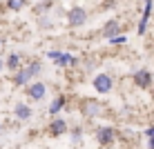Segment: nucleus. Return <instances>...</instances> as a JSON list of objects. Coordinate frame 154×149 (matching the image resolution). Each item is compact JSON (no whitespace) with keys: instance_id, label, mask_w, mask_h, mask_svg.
I'll list each match as a JSON object with an SVG mask.
<instances>
[{"instance_id":"obj_22","label":"nucleus","mask_w":154,"mask_h":149,"mask_svg":"<svg viewBox=\"0 0 154 149\" xmlns=\"http://www.w3.org/2000/svg\"><path fill=\"white\" fill-rule=\"evenodd\" d=\"M145 2H154V0H145Z\"/></svg>"},{"instance_id":"obj_13","label":"nucleus","mask_w":154,"mask_h":149,"mask_svg":"<svg viewBox=\"0 0 154 149\" xmlns=\"http://www.w3.org/2000/svg\"><path fill=\"white\" fill-rule=\"evenodd\" d=\"M29 73L25 71V69H20V71H16V76H14V82L18 85V87H25V85H29Z\"/></svg>"},{"instance_id":"obj_19","label":"nucleus","mask_w":154,"mask_h":149,"mask_svg":"<svg viewBox=\"0 0 154 149\" xmlns=\"http://www.w3.org/2000/svg\"><path fill=\"white\" fill-rule=\"evenodd\" d=\"M145 136H147V138H154V127H150V129H145Z\"/></svg>"},{"instance_id":"obj_2","label":"nucleus","mask_w":154,"mask_h":149,"mask_svg":"<svg viewBox=\"0 0 154 149\" xmlns=\"http://www.w3.org/2000/svg\"><path fill=\"white\" fill-rule=\"evenodd\" d=\"M92 85H94V89H96L98 94H109L112 87H114V80H112L109 73H98V76L92 80Z\"/></svg>"},{"instance_id":"obj_3","label":"nucleus","mask_w":154,"mask_h":149,"mask_svg":"<svg viewBox=\"0 0 154 149\" xmlns=\"http://www.w3.org/2000/svg\"><path fill=\"white\" fill-rule=\"evenodd\" d=\"M67 22H69V27H83L87 22V11L83 7H72L67 13Z\"/></svg>"},{"instance_id":"obj_15","label":"nucleus","mask_w":154,"mask_h":149,"mask_svg":"<svg viewBox=\"0 0 154 149\" xmlns=\"http://www.w3.org/2000/svg\"><path fill=\"white\" fill-rule=\"evenodd\" d=\"M25 71L29 73V78H36V76H38V73L42 71V62H38V60H36V62H31L29 67H25Z\"/></svg>"},{"instance_id":"obj_14","label":"nucleus","mask_w":154,"mask_h":149,"mask_svg":"<svg viewBox=\"0 0 154 149\" xmlns=\"http://www.w3.org/2000/svg\"><path fill=\"white\" fill-rule=\"evenodd\" d=\"M5 67H9V69H14V71H16V69L20 67V56L18 54H9L7 60H5Z\"/></svg>"},{"instance_id":"obj_18","label":"nucleus","mask_w":154,"mask_h":149,"mask_svg":"<svg viewBox=\"0 0 154 149\" xmlns=\"http://www.w3.org/2000/svg\"><path fill=\"white\" fill-rule=\"evenodd\" d=\"M72 136H74V140L78 142V140H81V129H74V134H72Z\"/></svg>"},{"instance_id":"obj_1","label":"nucleus","mask_w":154,"mask_h":149,"mask_svg":"<svg viewBox=\"0 0 154 149\" xmlns=\"http://www.w3.org/2000/svg\"><path fill=\"white\" fill-rule=\"evenodd\" d=\"M81 114L85 118H96V116H103V105L94 98H85L81 103Z\"/></svg>"},{"instance_id":"obj_17","label":"nucleus","mask_w":154,"mask_h":149,"mask_svg":"<svg viewBox=\"0 0 154 149\" xmlns=\"http://www.w3.org/2000/svg\"><path fill=\"white\" fill-rule=\"evenodd\" d=\"M125 42H127V36L121 34V36H116V38L109 40V45H125Z\"/></svg>"},{"instance_id":"obj_11","label":"nucleus","mask_w":154,"mask_h":149,"mask_svg":"<svg viewBox=\"0 0 154 149\" xmlns=\"http://www.w3.org/2000/svg\"><path fill=\"white\" fill-rule=\"evenodd\" d=\"M150 13H152V2H145V11H143V16H141V22H139V36L145 34L147 22H150Z\"/></svg>"},{"instance_id":"obj_16","label":"nucleus","mask_w":154,"mask_h":149,"mask_svg":"<svg viewBox=\"0 0 154 149\" xmlns=\"http://www.w3.org/2000/svg\"><path fill=\"white\" fill-rule=\"evenodd\" d=\"M25 2H27V0H7V7L11 9V11H20V9L25 7Z\"/></svg>"},{"instance_id":"obj_4","label":"nucleus","mask_w":154,"mask_h":149,"mask_svg":"<svg viewBox=\"0 0 154 149\" xmlns=\"http://www.w3.org/2000/svg\"><path fill=\"white\" fill-rule=\"evenodd\" d=\"M132 80L139 89H150L154 78H152V71L150 69H139V71H134V76H132Z\"/></svg>"},{"instance_id":"obj_9","label":"nucleus","mask_w":154,"mask_h":149,"mask_svg":"<svg viewBox=\"0 0 154 149\" xmlns=\"http://www.w3.org/2000/svg\"><path fill=\"white\" fill-rule=\"evenodd\" d=\"M65 131H67V122L63 118H54L51 120V125H49V134L51 136H63Z\"/></svg>"},{"instance_id":"obj_21","label":"nucleus","mask_w":154,"mask_h":149,"mask_svg":"<svg viewBox=\"0 0 154 149\" xmlns=\"http://www.w3.org/2000/svg\"><path fill=\"white\" fill-rule=\"evenodd\" d=\"M2 69H5V60L0 58V71H2Z\"/></svg>"},{"instance_id":"obj_6","label":"nucleus","mask_w":154,"mask_h":149,"mask_svg":"<svg viewBox=\"0 0 154 149\" xmlns=\"http://www.w3.org/2000/svg\"><path fill=\"white\" fill-rule=\"evenodd\" d=\"M114 129L112 127H98L96 129V140H98V145H103V147H107L109 142L114 140Z\"/></svg>"},{"instance_id":"obj_12","label":"nucleus","mask_w":154,"mask_h":149,"mask_svg":"<svg viewBox=\"0 0 154 149\" xmlns=\"http://www.w3.org/2000/svg\"><path fill=\"white\" fill-rule=\"evenodd\" d=\"M63 105H65V96H56V98L51 100V105H49V114L54 116V118H56V114H60Z\"/></svg>"},{"instance_id":"obj_7","label":"nucleus","mask_w":154,"mask_h":149,"mask_svg":"<svg viewBox=\"0 0 154 149\" xmlns=\"http://www.w3.org/2000/svg\"><path fill=\"white\" fill-rule=\"evenodd\" d=\"M103 36H105L107 40H112V38H116V36H121V22H119V20H109V22H105Z\"/></svg>"},{"instance_id":"obj_20","label":"nucleus","mask_w":154,"mask_h":149,"mask_svg":"<svg viewBox=\"0 0 154 149\" xmlns=\"http://www.w3.org/2000/svg\"><path fill=\"white\" fill-rule=\"evenodd\" d=\"M85 67H87V69H94V67H96V60H89V62H87Z\"/></svg>"},{"instance_id":"obj_8","label":"nucleus","mask_w":154,"mask_h":149,"mask_svg":"<svg viewBox=\"0 0 154 149\" xmlns=\"http://www.w3.org/2000/svg\"><path fill=\"white\" fill-rule=\"evenodd\" d=\"M31 114H34L31 107H29V105H25V103H18V105L14 107V116H16L18 120H29Z\"/></svg>"},{"instance_id":"obj_10","label":"nucleus","mask_w":154,"mask_h":149,"mask_svg":"<svg viewBox=\"0 0 154 149\" xmlns=\"http://www.w3.org/2000/svg\"><path fill=\"white\" fill-rule=\"evenodd\" d=\"M56 65L58 67H72V65H76V56L74 54H63V51H58V56H56Z\"/></svg>"},{"instance_id":"obj_5","label":"nucleus","mask_w":154,"mask_h":149,"mask_svg":"<svg viewBox=\"0 0 154 149\" xmlns=\"http://www.w3.org/2000/svg\"><path fill=\"white\" fill-rule=\"evenodd\" d=\"M45 94H47V85L45 82H31V85H27V96L31 100H36V103H40V100L45 98Z\"/></svg>"}]
</instances>
